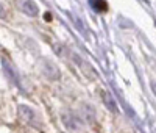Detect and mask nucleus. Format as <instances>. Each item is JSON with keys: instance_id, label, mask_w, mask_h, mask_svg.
Segmentation results:
<instances>
[{"instance_id": "1", "label": "nucleus", "mask_w": 156, "mask_h": 133, "mask_svg": "<svg viewBox=\"0 0 156 133\" xmlns=\"http://www.w3.org/2000/svg\"><path fill=\"white\" fill-rule=\"evenodd\" d=\"M2 66H3V71H5V75L8 77V80L16 85V86H20V75H19V71L16 69V66L12 64L8 58H2Z\"/></svg>"}, {"instance_id": "2", "label": "nucleus", "mask_w": 156, "mask_h": 133, "mask_svg": "<svg viewBox=\"0 0 156 133\" xmlns=\"http://www.w3.org/2000/svg\"><path fill=\"white\" fill-rule=\"evenodd\" d=\"M17 114H19V119H20L23 124H27V125H37L36 114H34V111L30 108V106L19 105L17 106Z\"/></svg>"}, {"instance_id": "3", "label": "nucleus", "mask_w": 156, "mask_h": 133, "mask_svg": "<svg viewBox=\"0 0 156 133\" xmlns=\"http://www.w3.org/2000/svg\"><path fill=\"white\" fill-rule=\"evenodd\" d=\"M61 119H62V124L66 125L69 130H73V131L80 130L81 125H83L81 119L76 117V116L72 114V113H62V114H61Z\"/></svg>"}, {"instance_id": "4", "label": "nucleus", "mask_w": 156, "mask_h": 133, "mask_svg": "<svg viewBox=\"0 0 156 133\" xmlns=\"http://www.w3.org/2000/svg\"><path fill=\"white\" fill-rule=\"evenodd\" d=\"M17 6L22 13H25L27 16H31V17H36L39 14V8L34 2L31 0H17Z\"/></svg>"}, {"instance_id": "5", "label": "nucleus", "mask_w": 156, "mask_h": 133, "mask_svg": "<svg viewBox=\"0 0 156 133\" xmlns=\"http://www.w3.org/2000/svg\"><path fill=\"white\" fill-rule=\"evenodd\" d=\"M101 99H103V102H105V105H106V108L109 110V111H112V113H117V103H115V100L112 99V96L109 94L108 91H103L101 92Z\"/></svg>"}, {"instance_id": "6", "label": "nucleus", "mask_w": 156, "mask_h": 133, "mask_svg": "<svg viewBox=\"0 0 156 133\" xmlns=\"http://www.w3.org/2000/svg\"><path fill=\"white\" fill-rule=\"evenodd\" d=\"M44 75H47L48 78H51V80H56V78H59V72H58V68L55 64H51V63H45V68H44Z\"/></svg>"}, {"instance_id": "7", "label": "nucleus", "mask_w": 156, "mask_h": 133, "mask_svg": "<svg viewBox=\"0 0 156 133\" xmlns=\"http://www.w3.org/2000/svg\"><path fill=\"white\" fill-rule=\"evenodd\" d=\"M83 113H84V121H87V122H94L95 121V111L90 108L89 105H84V108H83Z\"/></svg>"}, {"instance_id": "8", "label": "nucleus", "mask_w": 156, "mask_h": 133, "mask_svg": "<svg viewBox=\"0 0 156 133\" xmlns=\"http://www.w3.org/2000/svg\"><path fill=\"white\" fill-rule=\"evenodd\" d=\"M5 17H6V11H5L3 5L0 3V19H5Z\"/></svg>"}, {"instance_id": "9", "label": "nucleus", "mask_w": 156, "mask_h": 133, "mask_svg": "<svg viewBox=\"0 0 156 133\" xmlns=\"http://www.w3.org/2000/svg\"><path fill=\"white\" fill-rule=\"evenodd\" d=\"M151 88H153V91H154V92H156V85H154V83H153V85H151Z\"/></svg>"}]
</instances>
